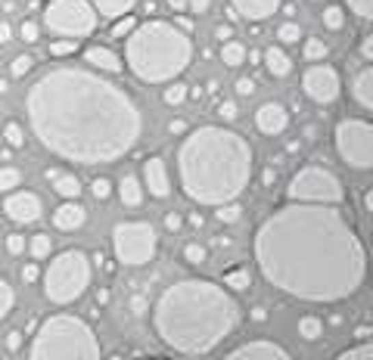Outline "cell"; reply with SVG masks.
I'll return each mask as SVG.
<instances>
[{
	"instance_id": "54",
	"label": "cell",
	"mask_w": 373,
	"mask_h": 360,
	"mask_svg": "<svg viewBox=\"0 0 373 360\" xmlns=\"http://www.w3.org/2000/svg\"><path fill=\"white\" fill-rule=\"evenodd\" d=\"M131 311H134V313H146V298H143V295H134V298H131Z\"/></svg>"
},
{
	"instance_id": "36",
	"label": "cell",
	"mask_w": 373,
	"mask_h": 360,
	"mask_svg": "<svg viewBox=\"0 0 373 360\" xmlns=\"http://www.w3.org/2000/svg\"><path fill=\"white\" fill-rule=\"evenodd\" d=\"M34 68V60L28 53H22V56H16L13 62H10V75H13V78H25L28 72H31Z\"/></svg>"
},
{
	"instance_id": "30",
	"label": "cell",
	"mask_w": 373,
	"mask_h": 360,
	"mask_svg": "<svg viewBox=\"0 0 373 360\" xmlns=\"http://www.w3.org/2000/svg\"><path fill=\"white\" fill-rule=\"evenodd\" d=\"M19 183H22V171H19V168H13V165L0 168V193H13Z\"/></svg>"
},
{
	"instance_id": "17",
	"label": "cell",
	"mask_w": 373,
	"mask_h": 360,
	"mask_svg": "<svg viewBox=\"0 0 373 360\" xmlns=\"http://www.w3.org/2000/svg\"><path fill=\"white\" fill-rule=\"evenodd\" d=\"M84 62L94 68H100V72H109V75H118L125 68V60L116 53V50L103 47V44H94V47L84 50Z\"/></svg>"
},
{
	"instance_id": "7",
	"label": "cell",
	"mask_w": 373,
	"mask_h": 360,
	"mask_svg": "<svg viewBox=\"0 0 373 360\" xmlns=\"http://www.w3.org/2000/svg\"><path fill=\"white\" fill-rule=\"evenodd\" d=\"M90 286V258L78 248L62 252L50 261V270L44 274V295L53 305H72Z\"/></svg>"
},
{
	"instance_id": "38",
	"label": "cell",
	"mask_w": 373,
	"mask_h": 360,
	"mask_svg": "<svg viewBox=\"0 0 373 360\" xmlns=\"http://www.w3.org/2000/svg\"><path fill=\"white\" fill-rule=\"evenodd\" d=\"M75 50H78V40H75V38H62V40H53V44H50L47 53L50 56H60V60H62V56L75 53Z\"/></svg>"
},
{
	"instance_id": "51",
	"label": "cell",
	"mask_w": 373,
	"mask_h": 360,
	"mask_svg": "<svg viewBox=\"0 0 373 360\" xmlns=\"http://www.w3.org/2000/svg\"><path fill=\"white\" fill-rule=\"evenodd\" d=\"M19 348H22V333H10L7 335V351H19Z\"/></svg>"
},
{
	"instance_id": "3",
	"label": "cell",
	"mask_w": 373,
	"mask_h": 360,
	"mask_svg": "<svg viewBox=\"0 0 373 360\" xmlns=\"http://www.w3.org/2000/svg\"><path fill=\"white\" fill-rule=\"evenodd\" d=\"M240 326L237 298L209 280H177L153 307V329L165 348L199 357Z\"/></svg>"
},
{
	"instance_id": "50",
	"label": "cell",
	"mask_w": 373,
	"mask_h": 360,
	"mask_svg": "<svg viewBox=\"0 0 373 360\" xmlns=\"http://www.w3.org/2000/svg\"><path fill=\"white\" fill-rule=\"evenodd\" d=\"M38 277H41V270H38V264H25V267H22V280H25V283H34V280H38Z\"/></svg>"
},
{
	"instance_id": "56",
	"label": "cell",
	"mask_w": 373,
	"mask_h": 360,
	"mask_svg": "<svg viewBox=\"0 0 373 360\" xmlns=\"http://www.w3.org/2000/svg\"><path fill=\"white\" fill-rule=\"evenodd\" d=\"M183 131H187V121L183 118H171L168 121V133H183Z\"/></svg>"
},
{
	"instance_id": "9",
	"label": "cell",
	"mask_w": 373,
	"mask_h": 360,
	"mask_svg": "<svg viewBox=\"0 0 373 360\" xmlns=\"http://www.w3.org/2000/svg\"><path fill=\"white\" fill-rule=\"evenodd\" d=\"M97 10L90 0H50L44 10V25L60 38H88L97 28Z\"/></svg>"
},
{
	"instance_id": "26",
	"label": "cell",
	"mask_w": 373,
	"mask_h": 360,
	"mask_svg": "<svg viewBox=\"0 0 373 360\" xmlns=\"http://www.w3.org/2000/svg\"><path fill=\"white\" fill-rule=\"evenodd\" d=\"M298 335H302L305 342L320 339V335H324V320H320V317H314V313H305V317L298 320Z\"/></svg>"
},
{
	"instance_id": "12",
	"label": "cell",
	"mask_w": 373,
	"mask_h": 360,
	"mask_svg": "<svg viewBox=\"0 0 373 360\" xmlns=\"http://www.w3.org/2000/svg\"><path fill=\"white\" fill-rule=\"evenodd\" d=\"M302 90H305L308 100L320 103V106H330L339 97V72L326 62H314L305 75H302Z\"/></svg>"
},
{
	"instance_id": "33",
	"label": "cell",
	"mask_w": 373,
	"mask_h": 360,
	"mask_svg": "<svg viewBox=\"0 0 373 360\" xmlns=\"http://www.w3.org/2000/svg\"><path fill=\"white\" fill-rule=\"evenodd\" d=\"M326 53H330V47H326L324 40H318V38H308V40H305V56H308L311 62H324Z\"/></svg>"
},
{
	"instance_id": "35",
	"label": "cell",
	"mask_w": 373,
	"mask_h": 360,
	"mask_svg": "<svg viewBox=\"0 0 373 360\" xmlns=\"http://www.w3.org/2000/svg\"><path fill=\"white\" fill-rule=\"evenodd\" d=\"M373 357V345L370 342H361V345L348 348V351L339 354V360H370Z\"/></svg>"
},
{
	"instance_id": "1",
	"label": "cell",
	"mask_w": 373,
	"mask_h": 360,
	"mask_svg": "<svg viewBox=\"0 0 373 360\" xmlns=\"http://www.w3.org/2000/svg\"><path fill=\"white\" fill-rule=\"evenodd\" d=\"M255 264L268 286L298 301L333 305L355 295L367 274L364 242L339 205L290 202L255 233Z\"/></svg>"
},
{
	"instance_id": "15",
	"label": "cell",
	"mask_w": 373,
	"mask_h": 360,
	"mask_svg": "<svg viewBox=\"0 0 373 360\" xmlns=\"http://www.w3.org/2000/svg\"><path fill=\"white\" fill-rule=\"evenodd\" d=\"M143 183H146L149 196H156V199H165L171 193V180H168V168L159 155L143 162Z\"/></svg>"
},
{
	"instance_id": "39",
	"label": "cell",
	"mask_w": 373,
	"mask_h": 360,
	"mask_svg": "<svg viewBox=\"0 0 373 360\" xmlns=\"http://www.w3.org/2000/svg\"><path fill=\"white\" fill-rule=\"evenodd\" d=\"M183 258H187V264H203V261L209 258V252H205V246H199V242H187V246H183Z\"/></svg>"
},
{
	"instance_id": "40",
	"label": "cell",
	"mask_w": 373,
	"mask_h": 360,
	"mask_svg": "<svg viewBox=\"0 0 373 360\" xmlns=\"http://www.w3.org/2000/svg\"><path fill=\"white\" fill-rule=\"evenodd\" d=\"M134 28H137V19H134V16H122V19L112 25V31H109V34H112V38H128Z\"/></svg>"
},
{
	"instance_id": "32",
	"label": "cell",
	"mask_w": 373,
	"mask_h": 360,
	"mask_svg": "<svg viewBox=\"0 0 373 360\" xmlns=\"http://www.w3.org/2000/svg\"><path fill=\"white\" fill-rule=\"evenodd\" d=\"M13 305H16V295H13V286H10L3 277H0V320L7 317L10 311H13Z\"/></svg>"
},
{
	"instance_id": "52",
	"label": "cell",
	"mask_w": 373,
	"mask_h": 360,
	"mask_svg": "<svg viewBox=\"0 0 373 360\" xmlns=\"http://www.w3.org/2000/svg\"><path fill=\"white\" fill-rule=\"evenodd\" d=\"M215 38L221 40V44H224V40H231L233 38V25H218L215 28Z\"/></svg>"
},
{
	"instance_id": "24",
	"label": "cell",
	"mask_w": 373,
	"mask_h": 360,
	"mask_svg": "<svg viewBox=\"0 0 373 360\" xmlns=\"http://www.w3.org/2000/svg\"><path fill=\"white\" fill-rule=\"evenodd\" d=\"M118 196H122V202L128 208H137L143 202V187H140V180L134 177V174H125L122 183H118Z\"/></svg>"
},
{
	"instance_id": "48",
	"label": "cell",
	"mask_w": 373,
	"mask_h": 360,
	"mask_svg": "<svg viewBox=\"0 0 373 360\" xmlns=\"http://www.w3.org/2000/svg\"><path fill=\"white\" fill-rule=\"evenodd\" d=\"M209 7H211V0H187V10L190 13H209Z\"/></svg>"
},
{
	"instance_id": "13",
	"label": "cell",
	"mask_w": 373,
	"mask_h": 360,
	"mask_svg": "<svg viewBox=\"0 0 373 360\" xmlns=\"http://www.w3.org/2000/svg\"><path fill=\"white\" fill-rule=\"evenodd\" d=\"M3 211H7L10 220H16V224H34V220L41 218L44 205H41V196L38 193H10L7 199H3Z\"/></svg>"
},
{
	"instance_id": "25",
	"label": "cell",
	"mask_w": 373,
	"mask_h": 360,
	"mask_svg": "<svg viewBox=\"0 0 373 360\" xmlns=\"http://www.w3.org/2000/svg\"><path fill=\"white\" fill-rule=\"evenodd\" d=\"M246 53H249V50L243 47V44H240V40H224V47H221V62L224 66H231V68H237V66H243L246 62Z\"/></svg>"
},
{
	"instance_id": "27",
	"label": "cell",
	"mask_w": 373,
	"mask_h": 360,
	"mask_svg": "<svg viewBox=\"0 0 373 360\" xmlns=\"http://www.w3.org/2000/svg\"><path fill=\"white\" fill-rule=\"evenodd\" d=\"M252 283V274L246 270V267H237V270H231V274L224 277V286L231 289V292H246Z\"/></svg>"
},
{
	"instance_id": "31",
	"label": "cell",
	"mask_w": 373,
	"mask_h": 360,
	"mask_svg": "<svg viewBox=\"0 0 373 360\" xmlns=\"http://www.w3.org/2000/svg\"><path fill=\"white\" fill-rule=\"evenodd\" d=\"M50 248H53V242H50V236H44V233H38L31 242H28V252H31L34 261L50 258Z\"/></svg>"
},
{
	"instance_id": "61",
	"label": "cell",
	"mask_w": 373,
	"mask_h": 360,
	"mask_svg": "<svg viewBox=\"0 0 373 360\" xmlns=\"http://www.w3.org/2000/svg\"><path fill=\"white\" fill-rule=\"evenodd\" d=\"M211 246H231V236H215V240H211Z\"/></svg>"
},
{
	"instance_id": "4",
	"label": "cell",
	"mask_w": 373,
	"mask_h": 360,
	"mask_svg": "<svg viewBox=\"0 0 373 360\" xmlns=\"http://www.w3.org/2000/svg\"><path fill=\"white\" fill-rule=\"evenodd\" d=\"M177 174L187 199L199 205L237 202L252 177V146L227 127H199L177 149Z\"/></svg>"
},
{
	"instance_id": "49",
	"label": "cell",
	"mask_w": 373,
	"mask_h": 360,
	"mask_svg": "<svg viewBox=\"0 0 373 360\" xmlns=\"http://www.w3.org/2000/svg\"><path fill=\"white\" fill-rule=\"evenodd\" d=\"M237 94L240 97H252V94H255V84H252L249 78H240L237 81Z\"/></svg>"
},
{
	"instance_id": "41",
	"label": "cell",
	"mask_w": 373,
	"mask_h": 360,
	"mask_svg": "<svg viewBox=\"0 0 373 360\" xmlns=\"http://www.w3.org/2000/svg\"><path fill=\"white\" fill-rule=\"evenodd\" d=\"M277 38L283 40V44H296V40L302 38V25H298V22H286V25H280Z\"/></svg>"
},
{
	"instance_id": "14",
	"label": "cell",
	"mask_w": 373,
	"mask_h": 360,
	"mask_svg": "<svg viewBox=\"0 0 373 360\" xmlns=\"http://www.w3.org/2000/svg\"><path fill=\"white\" fill-rule=\"evenodd\" d=\"M227 360H290V351L280 342L258 339V342H246V345L233 348L227 354Z\"/></svg>"
},
{
	"instance_id": "2",
	"label": "cell",
	"mask_w": 373,
	"mask_h": 360,
	"mask_svg": "<svg viewBox=\"0 0 373 360\" xmlns=\"http://www.w3.org/2000/svg\"><path fill=\"white\" fill-rule=\"evenodd\" d=\"M25 112L44 149L75 165H109L128 155L143 133L134 97L84 68H50L28 87Z\"/></svg>"
},
{
	"instance_id": "8",
	"label": "cell",
	"mask_w": 373,
	"mask_h": 360,
	"mask_svg": "<svg viewBox=\"0 0 373 360\" xmlns=\"http://www.w3.org/2000/svg\"><path fill=\"white\" fill-rule=\"evenodd\" d=\"M292 202H324V205H339L346 199V190H342V180L330 171V168L320 165H305L296 177L290 180V190H286Z\"/></svg>"
},
{
	"instance_id": "19",
	"label": "cell",
	"mask_w": 373,
	"mask_h": 360,
	"mask_svg": "<svg viewBox=\"0 0 373 360\" xmlns=\"http://www.w3.org/2000/svg\"><path fill=\"white\" fill-rule=\"evenodd\" d=\"M84 220H88V211H84V205H78V202H66V205H60L53 211V224L62 233H72V230L84 227Z\"/></svg>"
},
{
	"instance_id": "44",
	"label": "cell",
	"mask_w": 373,
	"mask_h": 360,
	"mask_svg": "<svg viewBox=\"0 0 373 360\" xmlns=\"http://www.w3.org/2000/svg\"><path fill=\"white\" fill-rule=\"evenodd\" d=\"M218 115H221L224 121H237V115H240V106L233 100H224V103H218Z\"/></svg>"
},
{
	"instance_id": "46",
	"label": "cell",
	"mask_w": 373,
	"mask_h": 360,
	"mask_svg": "<svg viewBox=\"0 0 373 360\" xmlns=\"http://www.w3.org/2000/svg\"><path fill=\"white\" fill-rule=\"evenodd\" d=\"M25 236H19V233H13V236H10V240H7V252L10 255H22V252H25Z\"/></svg>"
},
{
	"instance_id": "60",
	"label": "cell",
	"mask_w": 373,
	"mask_h": 360,
	"mask_svg": "<svg viewBox=\"0 0 373 360\" xmlns=\"http://www.w3.org/2000/svg\"><path fill=\"white\" fill-rule=\"evenodd\" d=\"M187 220H190V227H196V230H199V227H203V224H205V220H203V214H196V211H193V214H190V218H187Z\"/></svg>"
},
{
	"instance_id": "21",
	"label": "cell",
	"mask_w": 373,
	"mask_h": 360,
	"mask_svg": "<svg viewBox=\"0 0 373 360\" xmlns=\"http://www.w3.org/2000/svg\"><path fill=\"white\" fill-rule=\"evenodd\" d=\"M352 97H355V103H358L361 109H367V112L373 109V68L370 66H364L358 75H355Z\"/></svg>"
},
{
	"instance_id": "11",
	"label": "cell",
	"mask_w": 373,
	"mask_h": 360,
	"mask_svg": "<svg viewBox=\"0 0 373 360\" xmlns=\"http://www.w3.org/2000/svg\"><path fill=\"white\" fill-rule=\"evenodd\" d=\"M336 149L348 168H373V125L367 118H342L336 125Z\"/></svg>"
},
{
	"instance_id": "5",
	"label": "cell",
	"mask_w": 373,
	"mask_h": 360,
	"mask_svg": "<svg viewBox=\"0 0 373 360\" xmlns=\"http://www.w3.org/2000/svg\"><path fill=\"white\" fill-rule=\"evenodd\" d=\"M193 60V40L177 25L162 19L143 22L128 34L125 44V62L146 84L175 81Z\"/></svg>"
},
{
	"instance_id": "55",
	"label": "cell",
	"mask_w": 373,
	"mask_h": 360,
	"mask_svg": "<svg viewBox=\"0 0 373 360\" xmlns=\"http://www.w3.org/2000/svg\"><path fill=\"white\" fill-rule=\"evenodd\" d=\"M261 183H265V187H274V183H277V171H274V168H265V171H261Z\"/></svg>"
},
{
	"instance_id": "45",
	"label": "cell",
	"mask_w": 373,
	"mask_h": 360,
	"mask_svg": "<svg viewBox=\"0 0 373 360\" xmlns=\"http://www.w3.org/2000/svg\"><path fill=\"white\" fill-rule=\"evenodd\" d=\"M38 38H41V28H38V22H25V25H22V40H25V44H34Z\"/></svg>"
},
{
	"instance_id": "23",
	"label": "cell",
	"mask_w": 373,
	"mask_h": 360,
	"mask_svg": "<svg viewBox=\"0 0 373 360\" xmlns=\"http://www.w3.org/2000/svg\"><path fill=\"white\" fill-rule=\"evenodd\" d=\"M265 68L274 78H286L292 72V60L280 47H271V50H265Z\"/></svg>"
},
{
	"instance_id": "29",
	"label": "cell",
	"mask_w": 373,
	"mask_h": 360,
	"mask_svg": "<svg viewBox=\"0 0 373 360\" xmlns=\"http://www.w3.org/2000/svg\"><path fill=\"white\" fill-rule=\"evenodd\" d=\"M215 218H218V224H237L243 218V208L237 202H224V205H215Z\"/></svg>"
},
{
	"instance_id": "43",
	"label": "cell",
	"mask_w": 373,
	"mask_h": 360,
	"mask_svg": "<svg viewBox=\"0 0 373 360\" xmlns=\"http://www.w3.org/2000/svg\"><path fill=\"white\" fill-rule=\"evenodd\" d=\"M90 193H94V199H109V196H112V183H109L106 177H97L94 183H90Z\"/></svg>"
},
{
	"instance_id": "20",
	"label": "cell",
	"mask_w": 373,
	"mask_h": 360,
	"mask_svg": "<svg viewBox=\"0 0 373 360\" xmlns=\"http://www.w3.org/2000/svg\"><path fill=\"white\" fill-rule=\"evenodd\" d=\"M44 177H47V183H53V190L62 196V199H78V196H81V180L75 177V174L50 168V171H44Z\"/></svg>"
},
{
	"instance_id": "42",
	"label": "cell",
	"mask_w": 373,
	"mask_h": 360,
	"mask_svg": "<svg viewBox=\"0 0 373 360\" xmlns=\"http://www.w3.org/2000/svg\"><path fill=\"white\" fill-rule=\"evenodd\" d=\"M348 10H352L358 19H370L373 16V0H348Z\"/></svg>"
},
{
	"instance_id": "62",
	"label": "cell",
	"mask_w": 373,
	"mask_h": 360,
	"mask_svg": "<svg viewBox=\"0 0 373 360\" xmlns=\"http://www.w3.org/2000/svg\"><path fill=\"white\" fill-rule=\"evenodd\" d=\"M298 149H302V143H298V140H290V143H286V153H298Z\"/></svg>"
},
{
	"instance_id": "64",
	"label": "cell",
	"mask_w": 373,
	"mask_h": 360,
	"mask_svg": "<svg viewBox=\"0 0 373 360\" xmlns=\"http://www.w3.org/2000/svg\"><path fill=\"white\" fill-rule=\"evenodd\" d=\"M7 87H10L7 81H0V94H7Z\"/></svg>"
},
{
	"instance_id": "53",
	"label": "cell",
	"mask_w": 373,
	"mask_h": 360,
	"mask_svg": "<svg viewBox=\"0 0 373 360\" xmlns=\"http://www.w3.org/2000/svg\"><path fill=\"white\" fill-rule=\"evenodd\" d=\"M361 56H364V60H373V38L370 34L361 40Z\"/></svg>"
},
{
	"instance_id": "6",
	"label": "cell",
	"mask_w": 373,
	"mask_h": 360,
	"mask_svg": "<svg viewBox=\"0 0 373 360\" xmlns=\"http://www.w3.org/2000/svg\"><path fill=\"white\" fill-rule=\"evenodd\" d=\"M31 360H97L100 357V342L94 329L75 317V313H53L38 326L31 345Z\"/></svg>"
},
{
	"instance_id": "28",
	"label": "cell",
	"mask_w": 373,
	"mask_h": 360,
	"mask_svg": "<svg viewBox=\"0 0 373 360\" xmlns=\"http://www.w3.org/2000/svg\"><path fill=\"white\" fill-rule=\"evenodd\" d=\"M187 97H190V87L181 84V81H175V84L165 87L162 103H165V106H181V103H187Z\"/></svg>"
},
{
	"instance_id": "58",
	"label": "cell",
	"mask_w": 373,
	"mask_h": 360,
	"mask_svg": "<svg viewBox=\"0 0 373 360\" xmlns=\"http://www.w3.org/2000/svg\"><path fill=\"white\" fill-rule=\"evenodd\" d=\"M10 34H13V31H10V25H7V22H0V44H7Z\"/></svg>"
},
{
	"instance_id": "22",
	"label": "cell",
	"mask_w": 373,
	"mask_h": 360,
	"mask_svg": "<svg viewBox=\"0 0 373 360\" xmlns=\"http://www.w3.org/2000/svg\"><path fill=\"white\" fill-rule=\"evenodd\" d=\"M97 10V16H106V19H122L134 10L137 0H90Z\"/></svg>"
},
{
	"instance_id": "10",
	"label": "cell",
	"mask_w": 373,
	"mask_h": 360,
	"mask_svg": "<svg viewBox=\"0 0 373 360\" xmlns=\"http://www.w3.org/2000/svg\"><path fill=\"white\" fill-rule=\"evenodd\" d=\"M159 246L156 230L149 227L146 220H125L112 230V248H116V258L125 267H143L153 261Z\"/></svg>"
},
{
	"instance_id": "18",
	"label": "cell",
	"mask_w": 373,
	"mask_h": 360,
	"mask_svg": "<svg viewBox=\"0 0 373 360\" xmlns=\"http://www.w3.org/2000/svg\"><path fill=\"white\" fill-rule=\"evenodd\" d=\"M231 10L237 16H243V19H268V16H274L280 10V0H231Z\"/></svg>"
},
{
	"instance_id": "59",
	"label": "cell",
	"mask_w": 373,
	"mask_h": 360,
	"mask_svg": "<svg viewBox=\"0 0 373 360\" xmlns=\"http://www.w3.org/2000/svg\"><path fill=\"white\" fill-rule=\"evenodd\" d=\"M168 7L175 10V13H183V10H187V0H168Z\"/></svg>"
},
{
	"instance_id": "63",
	"label": "cell",
	"mask_w": 373,
	"mask_h": 360,
	"mask_svg": "<svg viewBox=\"0 0 373 360\" xmlns=\"http://www.w3.org/2000/svg\"><path fill=\"white\" fill-rule=\"evenodd\" d=\"M364 208H367V211H370V208H373V193H370V190H367V193H364Z\"/></svg>"
},
{
	"instance_id": "34",
	"label": "cell",
	"mask_w": 373,
	"mask_h": 360,
	"mask_svg": "<svg viewBox=\"0 0 373 360\" xmlns=\"http://www.w3.org/2000/svg\"><path fill=\"white\" fill-rule=\"evenodd\" d=\"M324 25L330 28V31H339V28L346 25V13H342V7H326L324 10Z\"/></svg>"
},
{
	"instance_id": "57",
	"label": "cell",
	"mask_w": 373,
	"mask_h": 360,
	"mask_svg": "<svg viewBox=\"0 0 373 360\" xmlns=\"http://www.w3.org/2000/svg\"><path fill=\"white\" fill-rule=\"evenodd\" d=\"M175 25H181V31H187V34L193 31V22L187 19V16H177V22H175Z\"/></svg>"
},
{
	"instance_id": "16",
	"label": "cell",
	"mask_w": 373,
	"mask_h": 360,
	"mask_svg": "<svg viewBox=\"0 0 373 360\" xmlns=\"http://www.w3.org/2000/svg\"><path fill=\"white\" fill-rule=\"evenodd\" d=\"M286 125H290V112H286L280 103H265V106L255 112V127L265 133V137H277V133H283Z\"/></svg>"
},
{
	"instance_id": "47",
	"label": "cell",
	"mask_w": 373,
	"mask_h": 360,
	"mask_svg": "<svg viewBox=\"0 0 373 360\" xmlns=\"http://www.w3.org/2000/svg\"><path fill=\"white\" fill-rule=\"evenodd\" d=\"M183 227V218L177 211H168L165 214V230H171V233H177V230Z\"/></svg>"
},
{
	"instance_id": "37",
	"label": "cell",
	"mask_w": 373,
	"mask_h": 360,
	"mask_svg": "<svg viewBox=\"0 0 373 360\" xmlns=\"http://www.w3.org/2000/svg\"><path fill=\"white\" fill-rule=\"evenodd\" d=\"M3 137H7V143L13 149H19L22 143H25V133H22V125L19 121H7V127H3Z\"/></svg>"
}]
</instances>
